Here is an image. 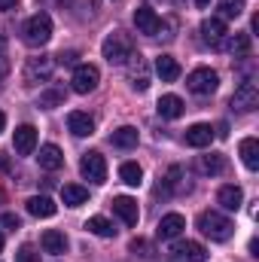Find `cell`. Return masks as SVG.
Here are the masks:
<instances>
[{
  "label": "cell",
  "instance_id": "obj_3",
  "mask_svg": "<svg viewBox=\"0 0 259 262\" xmlns=\"http://www.w3.org/2000/svg\"><path fill=\"white\" fill-rule=\"evenodd\" d=\"M21 34H25V43L28 46H46L52 40V18H49V12H34L25 21Z\"/></svg>",
  "mask_w": 259,
  "mask_h": 262
},
{
  "label": "cell",
  "instance_id": "obj_29",
  "mask_svg": "<svg viewBox=\"0 0 259 262\" xmlns=\"http://www.w3.org/2000/svg\"><path fill=\"white\" fill-rule=\"evenodd\" d=\"M85 229H89L92 235H98V238H113V235H116V229H113V223H110L107 216H92V220L85 223Z\"/></svg>",
  "mask_w": 259,
  "mask_h": 262
},
{
  "label": "cell",
  "instance_id": "obj_19",
  "mask_svg": "<svg viewBox=\"0 0 259 262\" xmlns=\"http://www.w3.org/2000/svg\"><path fill=\"white\" fill-rule=\"evenodd\" d=\"M40 168H46V171H58L61 165H64V152L55 146V143H46V146H40Z\"/></svg>",
  "mask_w": 259,
  "mask_h": 262
},
{
  "label": "cell",
  "instance_id": "obj_26",
  "mask_svg": "<svg viewBox=\"0 0 259 262\" xmlns=\"http://www.w3.org/2000/svg\"><path fill=\"white\" fill-rule=\"evenodd\" d=\"M61 201H64L67 207H79V204L89 201V189H82L76 183H67V186H61Z\"/></svg>",
  "mask_w": 259,
  "mask_h": 262
},
{
  "label": "cell",
  "instance_id": "obj_30",
  "mask_svg": "<svg viewBox=\"0 0 259 262\" xmlns=\"http://www.w3.org/2000/svg\"><path fill=\"white\" fill-rule=\"evenodd\" d=\"M119 180L128 183V186H140V180H143L140 165H137V162H122V165H119Z\"/></svg>",
  "mask_w": 259,
  "mask_h": 262
},
{
  "label": "cell",
  "instance_id": "obj_6",
  "mask_svg": "<svg viewBox=\"0 0 259 262\" xmlns=\"http://www.w3.org/2000/svg\"><path fill=\"white\" fill-rule=\"evenodd\" d=\"M98 79H101V73H98V67H95V64H79L76 70H73L70 85H73V92H76V95H89V92H95V89H98Z\"/></svg>",
  "mask_w": 259,
  "mask_h": 262
},
{
  "label": "cell",
  "instance_id": "obj_20",
  "mask_svg": "<svg viewBox=\"0 0 259 262\" xmlns=\"http://www.w3.org/2000/svg\"><path fill=\"white\" fill-rule=\"evenodd\" d=\"M131 85L137 89V92H146L149 89V70H146V61L140 58V55H131Z\"/></svg>",
  "mask_w": 259,
  "mask_h": 262
},
{
  "label": "cell",
  "instance_id": "obj_22",
  "mask_svg": "<svg viewBox=\"0 0 259 262\" xmlns=\"http://www.w3.org/2000/svg\"><path fill=\"white\" fill-rule=\"evenodd\" d=\"M217 201H220V207H223V210H238V207H241V201H244V192H241L238 186H220Z\"/></svg>",
  "mask_w": 259,
  "mask_h": 262
},
{
  "label": "cell",
  "instance_id": "obj_21",
  "mask_svg": "<svg viewBox=\"0 0 259 262\" xmlns=\"http://www.w3.org/2000/svg\"><path fill=\"white\" fill-rule=\"evenodd\" d=\"M40 244H43V250L52 253V256H58V253L67 250V238H64V232H58V229H46L43 238H40Z\"/></svg>",
  "mask_w": 259,
  "mask_h": 262
},
{
  "label": "cell",
  "instance_id": "obj_5",
  "mask_svg": "<svg viewBox=\"0 0 259 262\" xmlns=\"http://www.w3.org/2000/svg\"><path fill=\"white\" fill-rule=\"evenodd\" d=\"M55 70V58L49 55H40V58H28L25 64V85H37V82H46Z\"/></svg>",
  "mask_w": 259,
  "mask_h": 262
},
{
  "label": "cell",
  "instance_id": "obj_18",
  "mask_svg": "<svg viewBox=\"0 0 259 262\" xmlns=\"http://www.w3.org/2000/svg\"><path fill=\"white\" fill-rule=\"evenodd\" d=\"M210 140H213V128L207 125V122H195L186 128V143L195 146V149H204V146H210Z\"/></svg>",
  "mask_w": 259,
  "mask_h": 262
},
{
  "label": "cell",
  "instance_id": "obj_7",
  "mask_svg": "<svg viewBox=\"0 0 259 262\" xmlns=\"http://www.w3.org/2000/svg\"><path fill=\"white\" fill-rule=\"evenodd\" d=\"M79 171L89 183H104L107 180V162L101 152H85L82 162H79Z\"/></svg>",
  "mask_w": 259,
  "mask_h": 262
},
{
  "label": "cell",
  "instance_id": "obj_1",
  "mask_svg": "<svg viewBox=\"0 0 259 262\" xmlns=\"http://www.w3.org/2000/svg\"><path fill=\"white\" fill-rule=\"evenodd\" d=\"M198 229H201V235H207L210 241H229L232 232H235L232 220L223 216L220 210H204V213H198Z\"/></svg>",
  "mask_w": 259,
  "mask_h": 262
},
{
  "label": "cell",
  "instance_id": "obj_37",
  "mask_svg": "<svg viewBox=\"0 0 259 262\" xmlns=\"http://www.w3.org/2000/svg\"><path fill=\"white\" fill-rule=\"evenodd\" d=\"M15 6H18V0H0V12H9Z\"/></svg>",
  "mask_w": 259,
  "mask_h": 262
},
{
  "label": "cell",
  "instance_id": "obj_10",
  "mask_svg": "<svg viewBox=\"0 0 259 262\" xmlns=\"http://www.w3.org/2000/svg\"><path fill=\"white\" fill-rule=\"evenodd\" d=\"M134 25H137V31L146 34V37H156V34L162 31V18H159L156 9H149V6H137V9H134Z\"/></svg>",
  "mask_w": 259,
  "mask_h": 262
},
{
  "label": "cell",
  "instance_id": "obj_28",
  "mask_svg": "<svg viewBox=\"0 0 259 262\" xmlns=\"http://www.w3.org/2000/svg\"><path fill=\"white\" fill-rule=\"evenodd\" d=\"M113 146H119V149H131V146H137V128H131V125H122V128L113 131Z\"/></svg>",
  "mask_w": 259,
  "mask_h": 262
},
{
  "label": "cell",
  "instance_id": "obj_16",
  "mask_svg": "<svg viewBox=\"0 0 259 262\" xmlns=\"http://www.w3.org/2000/svg\"><path fill=\"white\" fill-rule=\"evenodd\" d=\"M156 110H159L162 119H180L183 110H186V104H183V98H177V95H162L159 104H156Z\"/></svg>",
  "mask_w": 259,
  "mask_h": 262
},
{
  "label": "cell",
  "instance_id": "obj_33",
  "mask_svg": "<svg viewBox=\"0 0 259 262\" xmlns=\"http://www.w3.org/2000/svg\"><path fill=\"white\" fill-rule=\"evenodd\" d=\"M220 12L223 18H238L244 12V0H220Z\"/></svg>",
  "mask_w": 259,
  "mask_h": 262
},
{
  "label": "cell",
  "instance_id": "obj_2",
  "mask_svg": "<svg viewBox=\"0 0 259 262\" xmlns=\"http://www.w3.org/2000/svg\"><path fill=\"white\" fill-rule=\"evenodd\" d=\"M101 52H104V58H107L110 64H128V58L134 55V43H131L128 34L113 31V34H107Z\"/></svg>",
  "mask_w": 259,
  "mask_h": 262
},
{
  "label": "cell",
  "instance_id": "obj_11",
  "mask_svg": "<svg viewBox=\"0 0 259 262\" xmlns=\"http://www.w3.org/2000/svg\"><path fill=\"white\" fill-rule=\"evenodd\" d=\"M113 213H116L125 226H137V220H140L137 201H134L131 195H116V198H113Z\"/></svg>",
  "mask_w": 259,
  "mask_h": 262
},
{
  "label": "cell",
  "instance_id": "obj_44",
  "mask_svg": "<svg viewBox=\"0 0 259 262\" xmlns=\"http://www.w3.org/2000/svg\"><path fill=\"white\" fill-rule=\"evenodd\" d=\"M0 79H3V67H0Z\"/></svg>",
  "mask_w": 259,
  "mask_h": 262
},
{
  "label": "cell",
  "instance_id": "obj_17",
  "mask_svg": "<svg viewBox=\"0 0 259 262\" xmlns=\"http://www.w3.org/2000/svg\"><path fill=\"white\" fill-rule=\"evenodd\" d=\"M183 229H186V220H183L180 213H165L162 223H159V238H162V241H174Z\"/></svg>",
  "mask_w": 259,
  "mask_h": 262
},
{
  "label": "cell",
  "instance_id": "obj_14",
  "mask_svg": "<svg viewBox=\"0 0 259 262\" xmlns=\"http://www.w3.org/2000/svg\"><path fill=\"white\" fill-rule=\"evenodd\" d=\"M67 128L76 137H89V134H95V119L82 110H73V113H67Z\"/></svg>",
  "mask_w": 259,
  "mask_h": 262
},
{
  "label": "cell",
  "instance_id": "obj_39",
  "mask_svg": "<svg viewBox=\"0 0 259 262\" xmlns=\"http://www.w3.org/2000/svg\"><path fill=\"white\" fill-rule=\"evenodd\" d=\"M6 171H9V159L0 152V174H6Z\"/></svg>",
  "mask_w": 259,
  "mask_h": 262
},
{
  "label": "cell",
  "instance_id": "obj_35",
  "mask_svg": "<svg viewBox=\"0 0 259 262\" xmlns=\"http://www.w3.org/2000/svg\"><path fill=\"white\" fill-rule=\"evenodd\" d=\"M0 226H6V229H18L21 220H18L15 213H3V216H0Z\"/></svg>",
  "mask_w": 259,
  "mask_h": 262
},
{
  "label": "cell",
  "instance_id": "obj_32",
  "mask_svg": "<svg viewBox=\"0 0 259 262\" xmlns=\"http://www.w3.org/2000/svg\"><path fill=\"white\" fill-rule=\"evenodd\" d=\"M64 104V92L61 89H52V92H43L40 95V107L43 110H55V107H61Z\"/></svg>",
  "mask_w": 259,
  "mask_h": 262
},
{
  "label": "cell",
  "instance_id": "obj_15",
  "mask_svg": "<svg viewBox=\"0 0 259 262\" xmlns=\"http://www.w3.org/2000/svg\"><path fill=\"white\" fill-rule=\"evenodd\" d=\"M25 207H28L31 216H40V220H49V216H55V210H58V204L46 195H31L25 201Z\"/></svg>",
  "mask_w": 259,
  "mask_h": 262
},
{
  "label": "cell",
  "instance_id": "obj_4",
  "mask_svg": "<svg viewBox=\"0 0 259 262\" xmlns=\"http://www.w3.org/2000/svg\"><path fill=\"white\" fill-rule=\"evenodd\" d=\"M217 85H220V76H217V70H210V67H195L192 73L186 76V89H189L192 95H213Z\"/></svg>",
  "mask_w": 259,
  "mask_h": 262
},
{
  "label": "cell",
  "instance_id": "obj_43",
  "mask_svg": "<svg viewBox=\"0 0 259 262\" xmlns=\"http://www.w3.org/2000/svg\"><path fill=\"white\" fill-rule=\"evenodd\" d=\"M0 250H3V235H0Z\"/></svg>",
  "mask_w": 259,
  "mask_h": 262
},
{
  "label": "cell",
  "instance_id": "obj_42",
  "mask_svg": "<svg viewBox=\"0 0 259 262\" xmlns=\"http://www.w3.org/2000/svg\"><path fill=\"white\" fill-rule=\"evenodd\" d=\"M195 3H198L201 9H204V6H210V0H195Z\"/></svg>",
  "mask_w": 259,
  "mask_h": 262
},
{
  "label": "cell",
  "instance_id": "obj_9",
  "mask_svg": "<svg viewBox=\"0 0 259 262\" xmlns=\"http://www.w3.org/2000/svg\"><path fill=\"white\" fill-rule=\"evenodd\" d=\"M226 21L223 18H204L201 21V40L210 46V49H220L223 43H226Z\"/></svg>",
  "mask_w": 259,
  "mask_h": 262
},
{
  "label": "cell",
  "instance_id": "obj_13",
  "mask_svg": "<svg viewBox=\"0 0 259 262\" xmlns=\"http://www.w3.org/2000/svg\"><path fill=\"white\" fill-rule=\"evenodd\" d=\"M171 253L177 259H186V262H207V250L198 244V241H177L171 247Z\"/></svg>",
  "mask_w": 259,
  "mask_h": 262
},
{
  "label": "cell",
  "instance_id": "obj_27",
  "mask_svg": "<svg viewBox=\"0 0 259 262\" xmlns=\"http://www.w3.org/2000/svg\"><path fill=\"white\" fill-rule=\"evenodd\" d=\"M198 171H201V174H210V177H213V174H223V171H226V159H223L220 152L201 156V159H198Z\"/></svg>",
  "mask_w": 259,
  "mask_h": 262
},
{
  "label": "cell",
  "instance_id": "obj_36",
  "mask_svg": "<svg viewBox=\"0 0 259 262\" xmlns=\"http://www.w3.org/2000/svg\"><path fill=\"white\" fill-rule=\"evenodd\" d=\"M131 250H134V253H140L143 259H146V256H153V253H149V244H146V241H140V238H137V241H131Z\"/></svg>",
  "mask_w": 259,
  "mask_h": 262
},
{
  "label": "cell",
  "instance_id": "obj_34",
  "mask_svg": "<svg viewBox=\"0 0 259 262\" xmlns=\"http://www.w3.org/2000/svg\"><path fill=\"white\" fill-rule=\"evenodd\" d=\"M15 262H40V253H37L31 244H21L18 253H15Z\"/></svg>",
  "mask_w": 259,
  "mask_h": 262
},
{
  "label": "cell",
  "instance_id": "obj_12",
  "mask_svg": "<svg viewBox=\"0 0 259 262\" xmlns=\"http://www.w3.org/2000/svg\"><path fill=\"white\" fill-rule=\"evenodd\" d=\"M12 146L18 156H31L34 146H37V128L34 125H18L15 134H12Z\"/></svg>",
  "mask_w": 259,
  "mask_h": 262
},
{
  "label": "cell",
  "instance_id": "obj_23",
  "mask_svg": "<svg viewBox=\"0 0 259 262\" xmlns=\"http://www.w3.org/2000/svg\"><path fill=\"white\" fill-rule=\"evenodd\" d=\"M156 73L162 76V82H174V79L180 76V64H177V58H171V55H159V58H156Z\"/></svg>",
  "mask_w": 259,
  "mask_h": 262
},
{
  "label": "cell",
  "instance_id": "obj_8",
  "mask_svg": "<svg viewBox=\"0 0 259 262\" xmlns=\"http://www.w3.org/2000/svg\"><path fill=\"white\" fill-rule=\"evenodd\" d=\"M259 107V89L256 82H241L232 95V110H241V113H250Z\"/></svg>",
  "mask_w": 259,
  "mask_h": 262
},
{
  "label": "cell",
  "instance_id": "obj_40",
  "mask_svg": "<svg viewBox=\"0 0 259 262\" xmlns=\"http://www.w3.org/2000/svg\"><path fill=\"white\" fill-rule=\"evenodd\" d=\"M3 52H6V37L0 34V55H3Z\"/></svg>",
  "mask_w": 259,
  "mask_h": 262
},
{
  "label": "cell",
  "instance_id": "obj_31",
  "mask_svg": "<svg viewBox=\"0 0 259 262\" xmlns=\"http://www.w3.org/2000/svg\"><path fill=\"white\" fill-rule=\"evenodd\" d=\"M229 52H232L235 58H247V55H250V34H235V37L229 40Z\"/></svg>",
  "mask_w": 259,
  "mask_h": 262
},
{
  "label": "cell",
  "instance_id": "obj_41",
  "mask_svg": "<svg viewBox=\"0 0 259 262\" xmlns=\"http://www.w3.org/2000/svg\"><path fill=\"white\" fill-rule=\"evenodd\" d=\"M3 128H6V116L0 113V134H3Z\"/></svg>",
  "mask_w": 259,
  "mask_h": 262
},
{
  "label": "cell",
  "instance_id": "obj_24",
  "mask_svg": "<svg viewBox=\"0 0 259 262\" xmlns=\"http://www.w3.org/2000/svg\"><path fill=\"white\" fill-rule=\"evenodd\" d=\"M238 149H241V162H244L250 171H256L259 168V140L256 137H244Z\"/></svg>",
  "mask_w": 259,
  "mask_h": 262
},
{
  "label": "cell",
  "instance_id": "obj_25",
  "mask_svg": "<svg viewBox=\"0 0 259 262\" xmlns=\"http://www.w3.org/2000/svg\"><path fill=\"white\" fill-rule=\"evenodd\" d=\"M180 177H183V168H177V165H174V168L165 174V180L159 183V189H156V192H159V195H174V192L183 186V180H180Z\"/></svg>",
  "mask_w": 259,
  "mask_h": 262
},
{
  "label": "cell",
  "instance_id": "obj_38",
  "mask_svg": "<svg viewBox=\"0 0 259 262\" xmlns=\"http://www.w3.org/2000/svg\"><path fill=\"white\" fill-rule=\"evenodd\" d=\"M61 58V64H73V58H76V52H64V55H58Z\"/></svg>",
  "mask_w": 259,
  "mask_h": 262
}]
</instances>
